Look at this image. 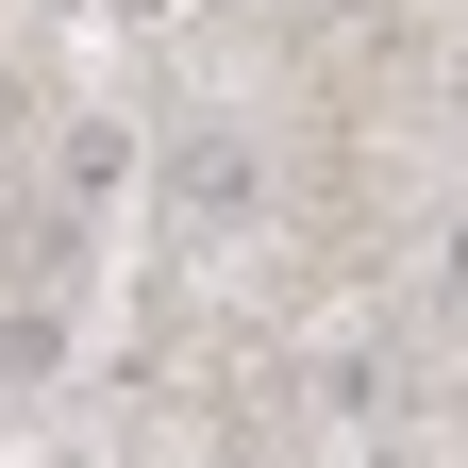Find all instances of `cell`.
<instances>
[{
  "instance_id": "cell-1",
  "label": "cell",
  "mask_w": 468,
  "mask_h": 468,
  "mask_svg": "<svg viewBox=\"0 0 468 468\" xmlns=\"http://www.w3.org/2000/svg\"><path fill=\"white\" fill-rule=\"evenodd\" d=\"M167 201H185V218H218V234H234V218L268 201V167H251V134H185V151H167Z\"/></svg>"
},
{
  "instance_id": "cell-2",
  "label": "cell",
  "mask_w": 468,
  "mask_h": 468,
  "mask_svg": "<svg viewBox=\"0 0 468 468\" xmlns=\"http://www.w3.org/2000/svg\"><path fill=\"white\" fill-rule=\"evenodd\" d=\"M117 185H134V134H117V117H84V134H68V201H117Z\"/></svg>"
},
{
  "instance_id": "cell-3",
  "label": "cell",
  "mask_w": 468,
  "mask_h": 468,
  "mask_svg": "<svg viewBox=\"0 0 468 468\" xmlns=\"http://www.w3.org/2000/svg\"><path fill=\"white\" fill-rule=\"evenodd\" d=\"M435 302H452V318H468V218H452V234H435Z\"/></svg>"
}]
</instances>
